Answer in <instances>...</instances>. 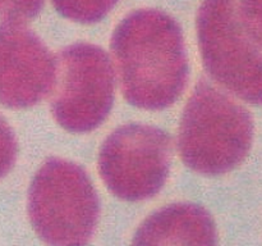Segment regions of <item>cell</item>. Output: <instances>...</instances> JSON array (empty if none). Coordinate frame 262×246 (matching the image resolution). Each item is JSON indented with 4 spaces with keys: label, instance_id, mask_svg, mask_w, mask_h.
<instances>
[{
    "label": "cell",
    "instance_id": "obj_1",
    "mask_svg": "<svg viewBox=\"0 0 262 246\" xmlns=\"http://www.w3.org/2000/svg\"><path fill=\"white\" fill-rule=\"evenodd\" d=\"M112 53L129 104L161 110L178 100L188 81L181 26L158 9L128 14L112 36Z\"/></svg>",
    "mask_w": 262,
    "mask_h": 246
},
{
    "label": "cell",
    "instance_id": "obj_9",
    "mask_svg": "<svg viewBox=\"0 0 262 246\" xmlns=\"http://www.w3.org/2000/svg\"><path fill=\"white\" fill-rule=\"evenodd\" d=\"M63 17L81 23H95L104 19L118 0H51Z\"/></svg>",
    "mask_w": 262,
    "mask_h": 246
},
{
    "label": "cell",
    "instance_id": "obj_10",
    "mask_svg": "<svg viewBox=\"0 0 262 246\" xmlns=\"http://www.w3.org/2000/svg\"><path fill=\"white\" fill-rule=\"evenodd\" d=\"M43 8V0H0V18L23 23L35 18Z\"/></svg>",
    "mask_w": 262,
    "mask_h": 246
},
{
    "label": "cell",
    "instance_id": "obj_3",
    "mask_svg": "<svg viewBox=\"0 0 262 246\" xmlns=\"http://www.w3.org/2000/svg\"><path fill=\"white\" fill-rule=\"evenodd\" d=\"M100 214L96 190L86 172L64 159H49L33 177L28 215L38 237L51 245H82Z\"/></svg>",
    "mask_w": 262,
    "mask_h": 246
},
{
    "label": "cell",
    "instance_id": "obj_6",
    "mask_svg": "<svg viewBox=\"0 0 262 246\" xmlns=\"http://www.w3.org/2000/svg\"><path fill=\"white\" fill-rule=\"evenodd\" d=\"M171 140L154 126L130 123L117 128L102 144L99 172L113 195L141 201L158 194L170 168Z\"/></svg>",
    "mask_w": 262,
    "mask_h": 246
},
{
    "label": "cell",
    "instance_id": "obj_5",
    "mask_svg": "<svg viewBox=\"0 0 262 246\" xmlns=\"http://www.w3.org/2000/svg\"><path fill=\"white\" fill-rule=\"evenodd\" d=\"M114 89L112 60L101 48L87 43L67 46L56 58L54 118L71 132L94 131L112 110Z\"/></svg>",
    "mask_w": 262,
    "mask_h": 246
},
{
    "label": "cell",
    "instance_id": "obj_8",
    "mask_svg": "<svg viewBox=\"0 0 262 246\" xmlns=\"http://www.w3.org/2000/svg\"><path fill=\"white\" fill-rule=\"evenodd\" d=\"M217 233L211 215L196 204H173L154 213L138 228V245H215Z\"/></svg>",
    "mask_w": 262,
    "mask_h": 246
},
{
    "label": "cell",
    "instance_id": "obj_12",
    "mask_svg": "<svg viewBox=\"0 0 262 246\" xmlns=\"http://www.w3.org/2000/svg\"><path fill=\"white\" fill-rule=\"evenodd\" d=\"M17 156V142L9 126L0 117V178L12 169Z\"/></svg>",
    "mask_w": 262,
    "mask_h": 246
},
{
    "label": "cell",
    "instance_id": "obj_11",
    "mask_svg": "<svg viewBox=\"0 0 262 246\" xmlns=\"http://www.w3.org/2000/svg\"><path fill=\"white\" fill-rule=\"evenodd\" d=\"M239 13L246 30L262 46V0H241Z\"/></svg>",
    "mask_w": 262,
    "mask_h": 246
},
{
    "label": "cell",
    "instance_id": "obj_4",
    "mask_svg": "<svg viewBox=\"0 0 262 246\" xmlns=\"http://www.w3.org/2000/svg\"><path fill=\"white\" fill-rule=\"evenodd\" d=\"M196 26L211 78L239 99L262 104V54L243 25L237 0H204Z\"/></svg>",
    "mask_w": 262,
    "mask_h": 246
},
{
    "label": "cell",
    "instance_id": "obj_2",
    "mask_svg": "<svg viewBox=\"0 0 262 246\" xmlns=\"http://www.w3.org/2000/svg\"><path fill=\"white\" fill-rule=\"evenodd\" d=\"M250 113L206 79L194 87L178 131V151L197 173L219 176L237 168L250 153Z\"/></svg>",
    "mask_w": 262,
    "mask_h": 246
},
{
    "label": "cell",
    "instance_id": "obj_7",
    "mask_svg": "<svg viewBox=\"0 0 262 246\" xmlns=\"http://www.w3.org/2000/svg\"><path fill=\"white\" fill-rule=\"evenodd\" d=\"M56 59L37 35L22 23L0 26V102L30 108L51 94Z\"/></svg>",
    "mask_w": 262,
    "mask_h": 246
}]
</instances>
